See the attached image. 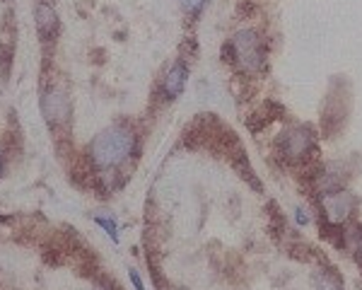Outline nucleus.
I'll list each match as a JSON object with an SVG mask.
<instances>
[{
	"label": "nucleus",
	"instance_id": "1",
	"mask_svg": "<svg viewBox=\"0 0 362 290\" xmlns=\"http://www.w3.org/2000/svg\"><path fill=\"white\" fill-rule=\"evenodd\" d=\"M136 150V136L126 126H112L102 131L87 148L90 162L97 170H116L119 165L131 158Z\"/></svg>",
	"mask_w": 362,
	"mask_h": 290
},
{
	"label": "nucleus",
	"instance_id": "2",
	"mask_svg": "<svg viewBox=\"0 0 362 290\" xmlns=\"http://www.w3.org/2000/svg\"><path fill=\"white\" fill-rule=\"evenodd\" d=\"M230 56L242 73H261L266 68V44L254 29H239L230 39Z\"/></svg>",
	"mask_w": 362,
	"mask_h": 290
},
{
	"label": "nucleus",
	"instance_id": "3",
	"mask_svg": "<svg viewBox=\"0 0 362 290\" xmlns=\"http://www.w3.org/2000/svg\"><path fill=\"white\" fill-rule=\"evenodd\" d=\"M355 208H358V199H355L350 191L346 189H334V191H324L321 194V211L329 223L334 225H343L353 218Z\"/></svg>",
	"mask_w": 362,
	"mask_h": 290
},
{
	"label": "nucleus",
	"instance_id": "4",
	"mask_svg": "<svg viewBox=\"0 0 362 290\" xmlns=\"http://www.w3.org/2000/svg\"><path fill=\"white\" fill-rule=\"evenodd\" d=\"M314 150V133L307 126H293L280 136V153L290 162L307 160Z\"/></svg>",
	"mask_w": 362,
	"mask_h": 290
},
{
	"label": "nucleus",
	"instance_id": "5",
	"mask_svg": "<svg viewBox=\"0 0 362 290\" xmlns=\"http://www.w3.org/2000/svg\"><path fill=\"white\" fill-rule=\"evenodd\" d=\"M42 114L46 116V121H49L51 126L66 124L70 116V100L66 92L56 90V87L46 90L42 95Z\"/></svg>",
	"mask_w": 362,
	"mask_h": 290
},
{
	"label": "nucleus",
	"instance_id": "6",
	"mask_svg": "<svg viewBox=\"0 0 362 290\" xmlns=\"http://www.w3.org/2000/svg\"><path fill=\"white\" fill-rule=\"evenodd\" d=\"M186 75H189V68H186V63H181V61H177L165 73V80H162V92H165L167 100H177L181 92H184Z\"/></svg>",
	"mask_w": 362,
	"mask_h": 290
},
{
	"label": "nucleus",
	"instance_id": "7",
	"mask_svg": "<svg viewBox=\"0 0 362 290\" xmlns=\"http://www.w3.org/2000/svg\"><path fill=\"white\" fill-rule=\"evenodd\" d=\"M37 27H39V34H42L44 39H49L51 34H54V29H56V10L51 8V5L39 3V8H37Z\"/></svg>",
	"mask_w": 362,
	"mask_h": 290
},
{
	"label": "nucleus",
	"instance_id": "8",
	"mask_svg": "<svg viewBox=\"0 0 362 290\" xmlns=\"http://www.w3.org/2000/svg\"><path fill=\"white\" fill-rule=\"evenodd\" d=\"M317 290H341V283H338V278L331 276L329 271H321L317 276Z\"/></svg>",
	"mask_w": 362,
	"mask_h": 290
},
{
	"label": "nucleus",
	"instance_id": "9",
	"mask_svg": "<svg viewBox=\"0 0 362 290\" xmlns=\"http://www.w3.org/2000/svg\"><path fill=\"white\" fill-rule=\"evenodd\" d=\"M95 223L102 225V228L109 232V237H112L114 242H119V235H116V223H114V220H109V218H95Z\"/></svg>",
	"mask_w": 362,
	"mask_h": 290
},
{
	"label": "nucleus",
	"instance_id": "10",
	"mask_svg": "<svg viewBox=\"0 0 362 290\" xmlns=\"http://www.w3.org/2000/svg\"><path fill=\"white\" fill-rule=\"evenodd\" d=\"M179 3L184 5V8L189 10V13H194V15H196V13H201L203 5H206L208 0H179Z\"/></svg>",
	"mask_w": 362,
	"mask_h": 290
},
{
	"label": "nucleus",
	"instance_id": "11",
	"mask_svg": "<svg viewBox=\"0 0 362 290\" xmlns=\"http://www.w3.org/2000/svg\"><path fill=\"white\" fill-rule=\"evenodd\" d=\"M128 278H131V283H133V288H136V290H145L143 278H140V274L136 269H128Z\"/></svg>",
	"mask_w": 362,
	"mask_h": 290
},
{
	"label": "nucleus",
	"instance_id": "12",
	"mask_svg": "<svg viewBox=\"0 0 362 290\" xmlns=\"http://www.w3.org/2000/svg\"><path fill=\"white\" fill-rule=\"evenodd\" d=\"M355 252H358V259L362 264V230H355Z\"/></svg>",
	"mask_w": 362,
	"mask_h": 290
},
{
	"label": "nucleus",
	"instance_id": "13",
	"mask_svg": "<svg viewBox=\"0 0 362 290\" xmlns=\"http://www.w3.org/2000/svg\"><path fill=\"white\" fill-rule=\"evenodd\" d=\"M297 223H300V225H307L309 223V216H307L305 211H297Z\"/></svg>",
	"mask_w": 362,
	"mask_h": 290
},
{
	"label": "nucleus",
	"instance_id": "14",
	"mask_svg": "<svg viewBox=\"0 0 362 290\" xmlns=\"http://www.w3.org/2000/svg\"><path fill=\"white\" fill-rule=\"evenodd\" d=\"M0 170H3V155H0Z\"/></svg>",
	"mask_w": 362,
	"mask_h": 290
},
{
	"label": "nucleus",
	"instance_id": "15",
	"mask_svg": "<svg viewBox=\"0 0 362 290\" xmlns=\"http://www.w3.org/2000/svg\"><path fill=\"white\" fill-rule=\"evenodd\" d=\"M177 290H184V288H177Z\"/></svg>",
	"mask_w": 362,
	"mask_h": 290
}]
</instances>
